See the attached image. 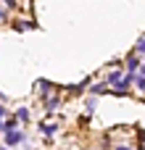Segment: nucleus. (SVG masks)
Returning <instances> with one entry per match:
<instances>
[{"label":"nucleus","mask_w":145,"mask_h":150,"mask_svg":"<svg viewBox=\"0 0 145 150\" xmlns=\"http://www.w3.org/2000/svg\"><path fill=\"white\" fill-rule=\"evenodd\" d=\"M55 108H58V98H50L48 100V111H55Z\"/></svg>","instance_id":"3"},{"label":"nucleus","mask_w":145,"mask_h":150,"mask_svg":"<svg viewBox=\"0 0 145 150\" xmlns=\"http://www.w3.org/2000/svg\"><path fill=\"white\" fill-rule=\"evenodd\" d=\"M137 50H143V53H145V42H140V45H137Z\"/></svg>","instance_id":"5"},{"label":"nucleus","mask_w":145,"mask_h":150,"mask_svg":"<svg viewBox=\"0 0 145 150\" xmlns=\"http://www.w3.org/2000/svg\"><path fill=\"white\" fill-rule=\"evenodd\" d=\"M18 119H21V121H26V119H29V111H26V108H21V111H18Z\"/></svg>","instance_id":"4"},{"label":"nucleus","mask_w":145,"mask_h":150,"mask_svg":"<svg viewBox=\"0 0 145 150\" xmlns=\"http://www.w3.org/2000/svg\"><path fill=\"white\" fill-rule=\"evenodd\" d=\"M0 150H8V148H0Z\"/></svg>","instance_id":"8"},{"label":"nucleus","mask_w":145,"mask_h":150,"mask_svg":"<svg viewBox=\"0 0 145 150\" xmlns=\"http://www.w3.org/2000/svg\"><path fill=\"white\" fill-rule=\"evenodd\" d=\"M119 150H127V148H119Z\"/></svg>","instance_id":"9"},{"label":"nucleus","mask_w":145,"mask_h":150,"mask_svg":"<svg viewBox=\"0 0 145 150\" xmlns=\"http://www.w3.org/2000/svg\"><path fill=\"white\" fill-rule=\"evenodd\" d=\"M3 18H5V11H0V21H3Z\"/></svg>","instance_id":"7"},{"label":"nucleus","mask_w":145,"mask_h":150,"mask_svg":"<svg viewBox=\"0 0 145 150\" xmlns=\"http://www.w3.org/2000/svg\"><path fill=\"white\" fill-rule=\"evenodd\" d=\"M3 116H5V108H3V105H0V119H3Z\"/></svg>","instance_id":"6"},{"label":"nucleus","mask_w":145,"mask_h":150,"mask_svg":"<svg viewBox=\"0 0 145 150\" xmlns=\"http://www.w3.org/2000/svg\"><path fill=\"white\" fill-rule=\"evenodd\" d=\"M55 129H58L55 124H45V127H42V132H45L48 137H50V134H55Z\"/></svg>","instance_id":"2"},{"label":"nucleus","mask_w":145,"mask_h":150,"mask_svg":"<svg viewBox=\"0 0 145 150\" xmlns=\"http://www.w3.org/2000/svg\"><path fill=\"white\" fill-rule=\"evenodd\" d=\"M18 142H24V132H18V129L5 132V145H18Z\"/></svg>","instance_id":"1"}]
</instances>
